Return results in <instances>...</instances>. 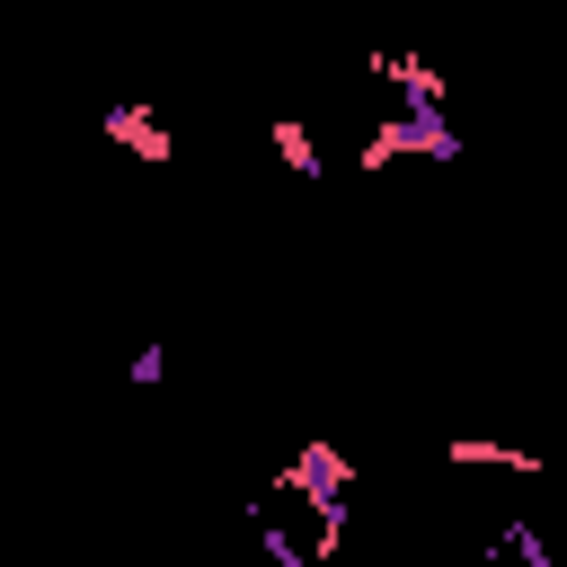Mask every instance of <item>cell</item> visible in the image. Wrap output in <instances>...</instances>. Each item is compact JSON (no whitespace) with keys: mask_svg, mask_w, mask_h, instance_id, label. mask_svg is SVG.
<instances>
[{"mask_svg":"<svg viewBox=\"0 0 567 567\" xmlns=\"http://www.w3.org/2000/svg\"><path fill=\"white\" fill-rule=\"evenodd\" d=\"M266 142H275V159L301 177V186H319L328 177V159H319V133H310V115H275L266 124Z\"/></svg>","mask_w":567,"mask_h":567,"instance_id":"cell-3","label":"cell"},{"mask_svg":"<svg viewBox=\"0 0 567 567\" xmlns=\"http://www.w3.org/2000/svg\"><path fill=\"white\" fill-rule=\"evenodd\" d=\"M106 142L133 151L142 168H168V159H177V133H168V115H159L151 97H115V106H106Z\"/></svg>","mask_w":567,"mask_h":567,"instance_id":"cell-2","label":"cell"},{"mask_svg":"<svg viewBox=\"0 0 567 567\" xmlns=\"http://www.w3.org/2000/svg\"><path fill=\"white\" fill-rule=\"evenodd\" d=\"M248 532L284 558V567H337L346 558V532H354V514L328 496V487H310L301 470H266L257 478V496H248Z\"/></svg>","mask_w":567,"mask_h":567,"instance_id":"cell-1","label":"cell"}]
</instances>
